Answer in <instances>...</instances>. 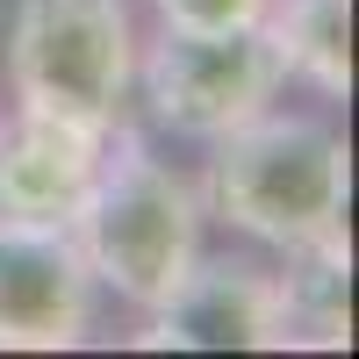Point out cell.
Returning a JSON list of instances; mask_svg holds the SVG:
<instances>
[{
    "label": "cell",
    "mask_w": 359,
    "mask_h": 359,
    "mask_svg": "<svg viewBox=\"0 0 359 359\" xmlns=\"http://www.w3.org/2000/svg\"><path fill=\"white\" fill-rule=\"evenodd\" d=\"M201 230H208L201 187L172 158H158L151 137L130 130V115H123L108 130L101 180H94V194H86L79 223H72V245L86 259V273H94V287L123 294L130 309L151 316L194 273Z\"/></svg>",
    "instance_id": "1"
},
{
    "label": "cell",
    "mask_w": 359,
    "mask_h": 359,
    "mask_svg": "<svg viewBox=\"0 0 359 359\" xmlns=\"http://www.w3.org/2000/svg\"><path fill=\"white\" fill-rule=\"evenodd\" d=\"M194 187L216 223H230L237 237H252L266 252H287L323 230H345L352 151L323 115L266 108L208 144V172Z\"/></svg>",
    "instance_id": "2"
},
{
    "label": "cell",
    "mask_w": 359,
    "mask_h": 359,
    "mask_svg": "<svg viewBox=\"0 0 359 359\" xmlns=\"http://www.w3.org/2000/svg\"><path fill=\"white\" fill-rule=\"evenodd\" d=\"M130 0H15L8 15V94L15 108L65 123H123L137 86Z\"/></svg>",
    "instance_id": "3"
},
{
    "label": "cell",
    "mask_w": 359,
    "mask_h": 359,
    "mask_svg": "<svg viewBox=\"0 0 359 359\" xmlns=\"http://www.w3.org/2000/svg\"><path fill=\"white\" fill-rule=\"evenodd\" d=\"M287 65L273 29H216V36H187V29H158L151 43H137V86L158 130L187 144H216L237 123H252L280 101Z\"/></svg>",
    "instance_id": "4"
},
{
    "label": "cell",
    "mask_w": 359,
    "mask_h": 359,
    "mask_svg": "<svg viewBox=\"0 0 359 359\" xmlns=\"http://www.w3.org/2000/svg\"><path fill=\"white\" fill-rule=\"evenodd\" d=\"M137 345L151 352H287V302L273 266H259L245 252L223 259H194V273L180 280L165 302L151 309V323L137 331Z\"/></svg>",
    "instance_id": "5"
},
{
    "label": "cell",
    "mask_w": 359,
    "mask_h": 359,
    "mask_svg": "<svg viewBox=\"0 0 359 359\" xmlns=\"http://www.w3.org/2000/svg\"><path fill=\"white\" fill-rule=\"evenodd\" d=\"M108 130L15 108L0 123V230H72L101 180Z\"/></svg>",
    "instance_id": "6"
},
{
    "label": "cell",
    "mask_w": 359,
    "mask_h": 359,
    "mask_svg": "<svg viewBox=\"0 0 359 359\" xmlns=\"http://www.w3.org/2000/svg\"><path fill=\"white\" fill-rule=\"evenodd\" d=\"M94 294L72 230H0V352H72L94 331Z\"/></svg>",
    "instance_id": "7"
},
{
    "label": "cell",
    "mask_w": 359,
    "mask_h": 359,
    "mask_svg": "<svg viewBox=\"0 0 359 359\" xmlns=\"http://www.w3.org/2000/svg\"><path fill=\"white\" fill-rule=\"evenodd\" d=\"M280 302H287V338L294 345H352V245L345 230H323L309 245H287L280 266Z\"/></svg>",
    "instance_id": "8"
},
{
    "label": "cell",
    "mask_w": 359,
    "mask_h": 359,
    "mask_svg": "<svg viewBox=\"0 0 359 359\" xmlns=\"http://www.w3.org/2000/svg\"><path fill=\"white\" fill-rule=\"evenodd\" d=\"M287 79H309L323 101L352 94V0H273L266 15Z\"/></svg>",
    "instance_id": "9"
},
{
    "label": "cell",
    "mask_w": 359,
    "mask_h": 359,
    "mask_svg": "<svg viewBox=\"0 0 359 359\" xmlns=\"http://www.w3.org/2000/svg\"><path fill=\"white\" fill-rule=\"evenodd\" d=\"M158 29H187V36H216V29H259L273 0H151Z\"/></svg>",
    "instance_id": "10"
}]
</instances>
